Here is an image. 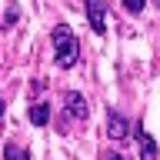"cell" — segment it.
Masks as SVG:
<instances>
[{"label":"cell","mask_w":160,"mask_h":160,"mask_svg":"<svg viewBox=\"0 0 160 160\" xmlns=\"http://www.w3.org/2000/svg\"><path fill=\"white\" fill-rule=\"evenodd\" d=\"M50 40H53L57 67H60V70H70L73 63H77V57H80V43H77V37H73V30H70L67 23H57L53 33H50Z\"/></svg>","instance_id":"1"},{"label":"cell","mask_w":160,"mask_h":160,"mask_svg":"<svg viewBox=\"0 0 160 160\" xmlns=\"http://www.w3.org/2000/svg\"><path fill=\"white\" fill-rule=\"evenodd\" d=\"M83 7H87V20L90 27H93V33H107V3L103 0H83Z\"/></svg>","instance_id":"2"},{"label":"cell","mask_w":160,"mask_h":160,"mask_svg":"<svg viewBox=\"0 0 160 160\" xmlns=\"http://www.w3.org/2000/svg\"><path fill=\"white\" fill-rule=\"evenodd\" d=\"M63 100H67V113H70L73 120H87L90 107H87V100H83V93H80V90H70Z\"/></svg>","instance_id":"3"},{"label":"cell","mask_w":160,"mask_h":160,"mask_svg":"<svg viewBox=\"0 0 160 160\" xmlns=\"http://www.w3.org/2000/svg\"><path fill=\"white\" fill-rule=\"evenodd\" d=\"M133 137H137V143H140V160H157V140L150 137L140 123H137V130H133Z\"/></svg>","instance_id":"4"},{"label":"cell","mask_w":160,"mask_h":160,"mask_svg":"<svg viewBox=\"0 0 160 160\" xmlns=\"http://www.w3.org/2000/svg\"><path fill=\"white\" fill-rule=\"evenodd\" d=\"M107 133L113 140H123V137H127V120L120 117L117 110H107Z\"/></svg>","instance_id":"5"},{"label":"cell","mask_w":160,"mask_h":160,"mask_svg":"<svg viewBox=\"0 0 160 160\" xmlns=\"http://www.w3.org/2000/svg\"><path fill=\"white\" fill-rule=\"evenodd\" d=\"M30 123H33V127H47V123H50V103L30 107Z\"/></svg>","instance_id":"6"},{"label":"cell","mask_w":160,"mask_h":160,"mask_svg":"<svg viewBox=\"0 0 160 160\" xmlns=\"http://www.w3.org/2000/svg\"><path fill=\"white\" fill-rule=\"evenodd\" d=\"M3 157L7 160H30V153L23 147H17V143H7V147H3Z\"/></svg>","instance_id":"7"},{"label":"cell","mask_w":160,"mask_h":160,"mask_svg":"<svg viewBox=\"0 0 160 160\" xmlns=\"http://www.w3.org/2000/svg\"><path fill=\"white\" fill-rule=\"evenodd\" d=\"M123 7H127L130 13H140V10L147 7V0H123Z\"/></svg>","instance_id":"8"},{"label":"cell","mask_w":160,"mask_h":160,"mask_svg":"<svg viewBox=\"0 0 160 160\" xmlns=\"http://www.w3.org/2000/svg\"><path fill=\"white\" fill-rule=\"evenodd\" d=\"M10 23H17V10H10L7 17H3V27H10Z\"/></svg>","instance_id":"9"},{"label":"cell","mask_w":160,"mask_h":160,"mask_svg":"<svg viewBox=\"0 0 160 160\" xmlns=\"http://www.w3.org/2000/svg\"><path fill=\"white\" fill-rule=\"evenodd\" d=\"M0 120H3V100H0Z\"/></svg>","instance_id":"10"},{"label":"cell","mask_w":160,"mask_h":160,"mask_svg":"<svg viewBox=\"0 0 160 160\" xmlns=\"http://www.w3.org/2000/svg\"><path fill=\"white\" fill-rule=\"evenodd\" d=\"M110 160H123V157H117V153H113V157H110Z\"/></svg>","instance_id":"11"},{"label":"cell","mask_w":160,"mask_h":160,"mask_svg":"<svg viewBox=\"0 0 160 160\" xmlns=\"http://www.w3.org/2000/svg\"><path fill=\"white\" fill-rule=\"evenodd\" d=\"M157 3H160V0H157Z\"/></svg>","instance_id":"12"}]
</instances>
